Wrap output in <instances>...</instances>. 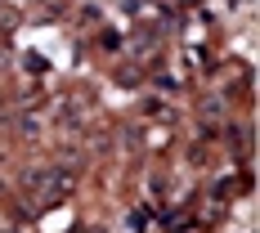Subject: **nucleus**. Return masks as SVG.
Returning a JSON list of instances; mask_svg holds the SVG:
<instances>
[{"mask_svg": "<svg viewBox=\"0 0 260 233\" xmlns=\"http://www.w3.org/2000/svg\"><path fill=\"white\" fill-rule=\"evenodd\" d=\"M72 188H77V180H72L68 171H50V175H41V180H36V188H31V211L58 207Z\"/></svg>", "mask_w": 260, "mask_h": 233, "instance_id": "f257e3e1", "label": "nucleus"}]
</instances>
